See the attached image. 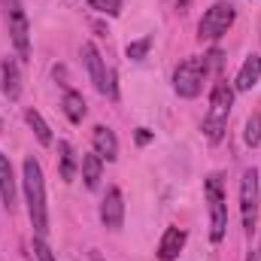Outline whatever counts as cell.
I'll list each match as a JSON object with an SVG mask.
<instances>
[{"label":"cell","instance_id":"obj_7","mask_svg":"<svg viewBox=\"0 0 261 261\" xmlns=\"http://www.w3.org/2000/svg\"><path fill=\"white\" fill-rule=\"evenodd\" d=\"M6 18H9V37H12V46L18 52L21 61L31 58V28H28V15L21 9L18 0H6Z\"/></svg>","mask_w":261,"mask_h":261},{"label":"cell","instance_id":"obj_11","mask_svg":"<svg viewBox=\"0 0 261 261\" xmlns=\"http://www.w3.org/2000/svg\"><path fill=\"white\" fill-rule=\"evenodd\" d=\"M0 88L9 100H18V94H21V73L12 58H3V64H0Z\"/></svg>","mask_w":261,"mask_h":261},{"label":"cell","instance_id":"obj_16","mask_svg":"<svg viewBox=\"0 0 261 261\" xmlns=\"http://www.w3.org/2000/svg\"><path fill=\"white\" fill-rule=\"evenodd\" d=\"M61 107H64V116L73 122V125H79V122L85 119V100H82V94H79V91H70V88H67Z\"/></svg>","mask_w":261,"mask_h":261},{"label":"cell","instance_id":"obj_14","mask_svg":"<svg viewBox=\"0 0 261 261\" xmlns=\"http://www.w3.org/2000/svg\"><path fill=\"white\" fill-rule=\"evenodd\" d=\"M261 79V55H249L243 67H240V73H237V91H249V88H255Z\"/></svg>","mask_w":261,"mask_h":261},{"label":"cell","instance_id":"obj_25","mask_svg":"<svg viewBox=\"0 0 261 261\" xmlns=\"http://www.w3.org/2000/svg\"><path fill=\"white\" fill-rule=\"evenodd\" d=\"M189 6H192V0H176V9L179 12H189Z\"/></svg>","mask_w":261,"mask_h":261},{"label":"cell","instance_id":"obj_8","mask_svg":"<svg viewBox=\"0 0 261 261\" xmlns=\"http://www.w3.org/2000/svg\"><path fill=\"white\" fill-rule=\"evenodd\" d=\"M82 61H85L88 76H91V82H94V88H97L100 94H116V85L110 82L107 64H103V58H100V52H97L94 43H85V46H82Z\"/></svg>","mask_w":261,"mask_h":261},{"label":"cell","instance_id":"obj_4","mask_svg":"<svg viewBox=\"0 0 261 261\" xmlns=\"http://www.w3.org/2000/svg\"><path fill=\"white\" fill-rule=\"evenodd\" d=\"M234 6L228 3V0H219V3H213L206 12H203V18L197 21V40H219L222 34H228V28L234 24Z\"/></svg>","mask_w":261,"mask_h":261},{"label":"cell","instance_id":"obj_2","mask_svg":"<svg viewBox=\"0 0 261 261\" xmlns=\"http://www.w3.org/2000/svg\"><path fill=\"white\" fill-rule=\"evenodd\" d=\"M231 107H234V88L228 82H216L213 94H210V110H206V119H203V134H206L210 143H219L225 137Z\"/></svg>","mask_w":261,"mask_h":261},{"label":"cell","instance_id":"obj_19","mask_svg":"<svg viewBox=\"0 0 261 261\" xmlns=\"http://www.w3.org/2000/svg\"><path fill=\"white\" fill-rule=\"evenodd\" d=\"M243 140H246V146H258V143H261V116H258V113H252V116L246 119Z\"/></svg>","mask_w":261,"mask_h":261},{"label":"cell","instance_id":"obj_17","mask_svg":"<svg viewBox=\"0 0 261 261\" xmlns=\"http://www.w3.org/2000/svg\"><path fill=\"white\" fill-rule=\"evenodd\" d=\"M58 161H61V179L73 182L76 179V155H73V146L67 140L58 143Z\"/></svg>","mask_w":261,"mask_h":261},{"label":"cell","instance_id":"obj_5","mask_svg":"<svg viewBox=\"0 0 261 261\" xmlns=\"http://www.w3.org/2000/svg\"><path fill=\"white\" fill-rule=\"evenodd\" d=\"M203 76H206V67H203V58H186L182 64L176 67L173 73V88L179 97H197L200 88H203Z\"/></svg>","mask_w":261,"mask_h":261},{"label":"cell","instance_id":"obj_12","mask_svg":"<svg viewBox=\"0 0 261 261\" xmlns=\"http://www.w3.org/2000/svg\"><path fill=\"white\" fill-rule=\"evenodd\" d=\"M182 246H186V231L182 228H167L164 237H161V243H158V258L173 261L182 252Z\"/></svg>","mask_w":261,"mask_h":261},{"label":"cell","instance_id":"obj_23","mask_svg":"<svg viewBox=\"0 0 261 261\" xmlns=\"http://www.w3.org/2000/svg\"><path fill=\"white\" fill-rule=\"evenodd\" d=\"M222 58H225V55H222L219 49H213V52L203 58V67H206V73H210V70H216V67H222Z\"/></svg>","mask_w":261,"mask_h":261},{"label":"cell","instance_id":"obj_27","mask_svg":"<svg viewBox=\"0 0 261 261\" xmlns=\"http://www.w3.org/2000/svg\"><path fill=\"white\" fill-rule=\"evenodd\" d=\"M0 128H3V125H0Z\"/></svg>","mask_w":261,"mask_h":261},{"label":"cell","instance_id":"obj_3","mask_svg":"<svg viewBox=\"0 0 261 261\" xmlns=\"http://www.w3.org/2000/svg\"><path fill=\"white\" fill-rule=\"evenodd\" d=\"M203 192H206V203H210V240L222 243L225 231H228V206H225V195H222V176L219 173L206 176Z\"/></svg>","mask_w":261,"mask_h":261},{"label":"cell","instance_id":"obj_18","mask_svg":"<svg viewBox=\"0 0 261 261\" xmlns=\"http://www.w3.org/2000/svg\"><path fill=\"white\" fill-rule=\"evenodd\" d=\"M24 119H28V125L34 128L37 140H40L43 146H52V130H49V125L43 122V116H40L37 110H28V113H24Z\"/></svg>","mask_w":261,"mask_h":261},{"label":"cell","instance_id":"obj_20","mask_svg":"<svg viewBox=\"0 0 261 261\" xmlns=\"http://www.w3.org/2000/svg\"><path fill=\"white\" fill-rule=\"evenodd\" d=\"M149 49H152V37H143V40H134V43H128V58L130 61H143L146 55H149Z\"/></svg>","mask_w":261,"mask_h":261},{"label":"cell","instance_id":"obj_24","mask_svg":"<svg viewBox=\"0 0 261 261\" xmlns=\"http://www.w3.org/2000/svg\"><path fill=\"white\" fill-rule=\"evenodd\" d=\"M149 140H152V134H149V130H146V128H137V143H140V146H146Z\"/></svg>","mask_w":261,"mask_h":261},{"label":"cell","instance_id":"obj_9","mask_svg":"<svg viewBox=\"0 0 261 261\" xmlns=\"http://www.w3.org/2000/svg\"><path fill=\"white\" fill-rule=\"evenodd\" d=\"M100 222L110 228V231H119L122 222H125V200L119 189H107L103 203H100Z\"/></svg>","mask_w":261,"mask_h":261},{"label":"cell","instance_id":"obj_22","mask_svg":"<svg viewBox=\"0 0 261 261\" xmlns=\"http://www.w3.org/2000/svg\"><path fill=\"white\" fill-rule=\"evenodd\" d=\"M34 255H37V261H55L52 249H49V243H46L43 237H37V240H34Z\"/></svg>","mask_w":261,"mask_h":261},{"label":"cell","instance_id":"obj_15","mask_svg":"<svg viewBox=\"0 0 261 261\" xmlns=\"http://www.w3.org/2000/svg\"><path fill=\"white\" fill-rule=\"evenodd\" d=\"M82 179H85V186L88 189H97L100 186V179H103V158L97 155V152H88V155H82Z\"/></svg>","mask_w":261,"mask_h":261},{"label":"cell","instance_id":"obj_13","mask_svg":"<svg viewBox=\"0 0 261 261\" xmlns=\"http://www.w3.org/2000/svg\"><path fill=\"white\" fill-rule=\"evenodd\" d=\"M0 200L9 213L15 210V176H12V164L3 152H0Z\"/></svg>","mask_w":261,"mask_h":261},{"label":"cell","instance_id":"obj_26","mask_svg":"<svg viewBox=\"0 0 261 261\" xmlns=\"http://www.w3.org/2000/svg\"><path fill=\"white\" fill-rule=\"evenodd\" d=\"M246 261H258V255H255V252H249V255H246Z\"/></svg>","mask_w":261,"mask_h":261},{"label":"cell","instance_id":"obj_1","mask_svg":"<svg viewBox=\"0 0 261 261\" xmlns=\"http://www.w3.org/2000/svg\"><path fill=\"white\" fill-rule=\"evenodd\" d=\"M24 200H28V216L37 231V237H46L49 231V210H46V182L37 158H24Z\"/></svg>","mask_w":261,"mask_h":261},{"label":"cell","instance_id":"obj_10","mask_svg":"<svg viewBox=\"0 0 261 261\" xmlns=\"http://www.w3.org/2000/svg\"><path fill=\"white\" fill-rule=\"evenodd\" d=\"M91 143H94V152L100 158H107V161H116L119 158V140H116V134L110 128L97 125V128L91 130Z\"/></svg>","mask_w":261,"mask_h":261},{"label":"cell","instance_id":"obj_21","mask_svg":"<svg viewBox=\"0 0 261 261\" xmlns=\"http://www.w3.org/2000/svg\"><path fill=\"white\" fill-rule=\"evenodd\" d=\"M85 3H91L94 9H100V12H107V15H119L122 12V0H85Z\"/></svg>","mask_w":261,"mask_h":261},{"label":"cell","instance_id":"obj_6","mask_svg":"<svg viewBox=\"0 0 261 261\" xmlns=\"http://www.w3.org/2000/svg\"><path fill=\"white\" fill-rule=\"evenodd\" d=\"M240 216H243L246 234H252L255 222H258V173H255V167L243 170V179H240Z\"/></svg>","mask_w":261,"mask_h":261}]
</instances>
